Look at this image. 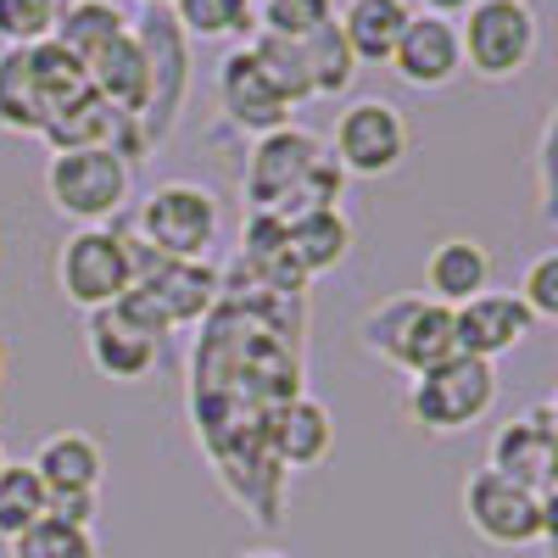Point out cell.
Returning a JSON list of instances; mask_svg holds the SVG:
<instances>
[{
	"label": "cell",
	"mask_w": 558,
	"mask_h": 558,
	"mask_svg": "<svg viewBox=\"0 0 558 558\" xmlns=\"http://www.w3.org/2000/svg\"><path fill=\"white\" fill-rule=\"evenodd\" d=\"M89 73V89L123 118H146V101H151V73H146V51H140V39H134V23L129 34H118L101 57H89L84 62Z\"/></svg>",
	"instance_id": "obj_18"
},
{
	"label": "cell",
	"mask_w": 558,
	"mask_h": 558,
	"mask_svg": "<svg viewBox=\"0 0 558 558\" xmlns=\"http://www.w3.org/2000/svg\"><path fill=\"white\" fill-rule=\"evenodd\" d=\"M413 12H425V17H447V23H458L463 12L475 7V0H408Z\"/></svg>",
	"instance_id": "obj_34"
},
{
	"label": "cell",
	"mask_w": 558,
	"mask_h": 558,
	"mask_svg": "<svg viewBox=\"0 0 558 558\" xmlns=\"http://www.w3.org/2000/svg\"><path fill=\"white\" fill-rule=\"evenodd\" d=\"M330 17H336V0H263V7H257V34L307 39L313 28H324Z\"/></svg>",
	"instance_id": "obj_31"
},
{
	"label": "cell",
	"mask_w": 558,
	"mask_h": 558,
	"mask_svg": "<svg viewBox=\"0 0 558 558\" xmlns=\"http://www.w3.org/2000/svg\"><path fill=\"white\" fill-rule=\"evenodd\" d=\"M84 357L101 380L118 386H140L157 375L162 363V336H151L140 318H129L123 307H101L84 318Z\"/></svg>",
	"instance_id": "obj_13"
},
{
	"label": "cell",
	"mask_w": 558,
	"mask_h": 558,
	"mask_svg": "<svg viewBox=\"0 0 558 558\" xmlns=\"http://www.w3.org/2000/svg\"><path fill=\"white\" fill-rule=\"evenodd\" d=\"M536 336V318L525 313V302L514 291H481L463 307H452V341L463 357L497 363L502 352H514Z\"/></svg>",
	"instance_id": "obj_15"
},
{
	"label": "cell",
	"mask_w": 558,
	"mask_h": 558,
	"mask_svg": "<svg viewBox=\"0 0 558 558\" xmlns=\"http://www.w3.org/2000/svg\"><path fill=\"white\" fill-rule=\"evenodd\" d=\"M7 553L12 558H101V542H96V531L45 514L39 525H28L23 536H12Z\"/></svg>",
	"instance_id": "obj_29"
},
{
	"label": "cell",
	"mask_w": 558,
	"mask_h": 558,
	"mask_svg": "<svg viewBox=\"0 0 558 558\" xmlns=\"http://www.w3.org/2000/svg\"><path fill=\"white\" fill-rule=\"evenodd\" d=\"M213 89H218V112L229 118V129H241V134H252V140L296 123V118H291V101L279 96V84L263 73V62L246 51V45H229V51H223Z\"/></svg>",
	"instance_id": "obj_12"
},
{
	"label": "cell",
	"mask_w": 558,
	"mask_h": 558,
	"mask_svg": "<svg viewBox=\"0 0 558 558\" xmlns=\"http://www.w3.org/2000/svg\"><path fill=\"white\" fill-rule=\"evenodd\" d=\"M463 73L481 84H514L542 51V12L536 0H475L458 17Z\"/></svg>",
	"instance_id": "obj_4"
},
{
	"label": "cell",
	"mask_w": 558,
	"mask_h": 558,
	"mask_svg": "<svg viewBox=\"0 0 558 558\" xmlns=\"http://www.w3.org/2000/svg\"><path fill=\"white\" fill-rule=\"evenodd\" d=\"M0 470H7V447H0Z\"/></svg>",
	"instance_id": "obj_38"
},
{
	"label": "cell",
	"mask_w": 558,
	"mask_h": 558,
	"mask_svg": "<svg viewBox=\"0 0 558 558\" xmlns=\"http://www.w3.org/2000/svg\"><path fill=\"white\" fill-rule=\"evenodd\" d=\"M386 68H391L408 89H418V96H436V89H452V84L463 78V45H458V23L413 12Z\"/></svg>",
	"instance_id": "obj_14"
},
{
	"label": "cell",
	"mask_w": 558,
	"mask_h": 558,
	"mask_svg": "<svg viewBox=\"0 0 558 558\" xmlns=\"http://www.w3.org/2000/svg\"><path fill=\"white\" fill-rule=\"evenodd\" d=\"M402 408H408V418L425 436H463V430H475L481 418L497 408V363L452 352L447 363H436V368H425V375L408 380Z\"/></svg>",
	"instance_id": "obj_5"
},
{
	"label": "cell",
	"mask_w": 558,
	"mask_h": 558,
	"mask_svg": "<svg viewBox=\"0 0 558 558\" xmlns=\"http://www.w3.org/2000/svg\"><path fill=\"white\" fill-rule=\"evenodd\" d=\"M57 12H62V0H0V45H7V51H23V45L51 39Z\"/></svg>",
	"instance_id": "obj_30"
},
{
	"label": "cell",
	"mask_w": 558,
	"mask_h": 558,
	"mask_svg": "<svg viewBox=\"0 0 558 558\" xmlns=\"http://www.w3.org/2000/svg\"><path fill=\"white\" fill-rule=\"evenodd\" d=\"M134 39L140 51H146V73H151V101H146V118H140V129H146L151 151L168 146L179 118H184V101H191V39L179 34L173 12H140L134 17Z\"/></svg>",
	"instance_id": "obj_9"
},
{
	"label": "cell",
	"mask_w": 558,
	"mask_h": 558,
	"mask_svg": "<svg viewBox=\"0 0 558 558\" xmlns=\"http://www.w3.org/2000/svg\"><path fill=\"white\" fill-rule=\"evenodd\" d=\"M34 475L45 481V492H101L107 481V452L89 430H57L34 447Z\"/></svg>",
	"instance_id": "obj_20"
},
{
	"label": "cell",
	"mask_w": 558,
	"mask_h": 558,
	"mask_svg": "<svg viewBox=\"0 0 558 558\" xmlns=\"http://www.w3.org/2000/svg\"><path fill=\"white\" fill-rule=\"evenodd\" d=\"M0 129L7 134L45 129V101H39V84H34L23 51H0Z\"/></svg>",
	"instance_id": "obj_27"
},
{
	"label": "cell",
	"mask_w": 558,
	"mask_h": 558,
	"mask_svg": "<svg viewBox=\"0 0 558 558\" xmlns=\"http://www.w3.org/2000/svg\"><path fill=\"white\" fill-rule=\"evenodd\" d=\"M324 146H330V157L347 179H391L408 162L413 134H408V118L391 101L363 96V101H347L336 112V129Z\"/></svg>",
	"instance_id": "obj_10"
},
{
	"label": "cell",
	"mask_w": 558,
	"mask_h": 558,
	"mask_svg": "<svg viewBox=\"0 0 558 558\" xmlns=\"http://www.w3.org/2000/svg\"><path fill=\"white\" fill-rule=\"evenodd\" d=\"M45 514H57V520H68V525H84V531H96V514H101V492H57Z\"/></svg>",
	"instance_id": "obj_33"
},
{
	"label": "cell",
	"mask_w": 558,
	"mask_h": 558,
	"mask_svg": "<svg viewBox=\"0 0 558 558\" xmlns=\"http://www.w3.org/2000/svg\"><path fill=\"white\" fill-rule=\"evenodd\" d=\"M235 558H291V553H279V547H246V553H235Z\"/></svg>",
	"instance_id": "obj_35"
},
{
	"label": "cell",
	"mask_w": 558,
	"mask_h": 558,
	"mask_svg": "<svg viewBox=\"0 0 558 558\" xmlns=\"http://www.w3.org/2000/svg\"><path fill=\"white\" fill-rule=\"evenodd\" d=\"M45 508H51V492L34 475V463L7 458V470H0V542H12L28 525H39Z\"/></svg>",
	"instance_id": "obj_25"
},
{
	"label": "cell",
	"mask_w": 558,
	"mask_h": 558,
	"mask_svg": "<svg viewBox=\"0 0 558 558\" xmlns=\"http://www.w3.org/2000/svg\"><path fill=\"white\" fill-rule=\"evenodd\" d=\"M0 380H7V352H0Z\"/></svg>",
	"instance_id": "obj_37"
},
{
	"label": "cell",
	"mask_w": 558,
	"mask_h": 558,
	"mask_svg": "<svg viewBox=\"0 0 558 558\" xmlns=\"http://www.w3.org/2000/svg\"><path fill=\"white\" fill-rule=\"evenodd\" d=\"M173 23L184 39L202 45H246L257 34L252 0H173Z\"/></svg>",
	"instance_id": "obj_24"
},
{
	"label": "cell",
	"mask_w": 558,
	"mask_h": 558,
	"mask_svg": "<svg viewBox=\"0 0 558 558\" xmlns=\"http://www.w3.org/2000/svg\"><path fill=\"white\" fill-rule=\"evenodd\" d=\"M357 347L413 380V375H425V368H436L458 352L452 307H441L430 296H386L357 318Z\"/></svg>",
	"instance_id": "obj_2"
},
{
	"label": "cell",
	"mask_w": 558,
	"mask_h": 558,
	"mask_svg": "<svg viewBox=\"0 0 558 558\" xmlns=\"http://www.w3.org/2000/svg\"><path fill=\"white\" fill-rule=\"evenodd\" d=\"M129 23L134 17L118 7V0H62L51 39L62 45L73 62H89V57H101L118 34H129Z\"/></svg>",
	"instance_id": "obj_22"
},
{
	"label": "cell",
	"mask_w": 558,
	"mask_h": 558,
	"mask_svg": "<svg viewBox=\"0 0 558 558\" xmlns=\"http://www.w3.org/2000/svg\"><path fill=\"white\" fill-rule=\"evenodd\" d=\"M146 12H173V0H140Z\"/></svg>",
	"instance_id": "obj_36"
},
{
	"label": "cell",
	"mask_w": 558,
	"mask_h": 558,
	"mask_svg": "<svg viewBox=\"0 0 558 558\" xmlns=\"http://www.w3.org/2000/svg\"><path fill=\"white\" fill-rule=\"evenodd\" d=\"M330 447H336V418H330V408H324L318 397H291L286 408L274 413V425H268V452H274V463L279 470H318L324 458H330Z\"/></svg>",
	"instance_id": "obj_16"
},
{
	"label": "cell",
	"mask_w": 558,
	"mask_h": 558,
	"mask_svg": "<svg viewBox=\"0 0 558 558\" xmlns=\"http://www.w3.org/2000/svg\"><path fill=\"white\" fill-rule=\"evenodd\" d=\"M134 286V241L118 223H96V229H73L57 252V291L68 307H78L84 318L101 313L112 302H123V291Z\"/></svg>",
	"instance_id": "obj_8"
},
{
	"label": "cell",
	"mask_w": 558,
	"mask_h": 558,
	"mask_svg": "<svg viewBox=\"0 0 558 558\" xmlns=\"http://www.w3.org/2000/svg\"><path fill=\"white\" fill-rule=\"evenodd\" d=\"M408 17H413L408 0H341L336 7V28L357 68H386Z\"/></svg>",
	"instance_id": "obj_19"
},
{
	"label": "cell",
	"mask_w": 558,
	"mask_h": 558,
	"mask_svg": "<svg viewBox=\"0 0 558 558\" xmlns=\"http://www.w3.org/2000/svg\"><path fill=\"white\" fill-rule=\"evenodd\" d=\"M286 246L296 257V268L307 279L330 274L352 257V218L341 207H313V213H296L286 218Z\"/></svg>",
	"instance_id": "obj_21"
},
{
	"label": "cell",
	"mask_w": 558,
	"mask_h": 558,
	"mask_svg": "<svg viewBox=\"0 0 558 558\" xmlns=\"http://www.w3.org/2000/svg\"><path fill=\"white\" fill-rule=\"evenodd\" d=\"M458 502H463V525H470L486 547L525 553V547H547L553 542V508H558V497H536V492H525L514 481L492 475L486 463L463 481Z\"/></svg>",
	"instance_id": "obj_7"
},
{
	"label": "cell",
	"mask_w": 558,
	"mask_h": 558,
	"mask_svg": "<svg viewBox=\"0 0 558 558\" xmlns=\"http://www.w3.org/2000/svg\"><path fill=\"white\" fill-rule=\"evenodd\" d=\"M112 134H118V112L96 96V89H84L68 107H57L51 123L39 129V140L51 151H96V146L112 151Z\"/></svg>",
	"instance_id": "obj_23"
},
{
	"label": "cell",
	"mask_w": 558,
	"mask_h": 558,
	"mask_svg": "<svg viewBox=\"0 0 558 558\" xmlns=\"http://www.w3.org/2000/svg\"><path fill=\"white\" fill-rule=\"evenodd\" d=\"M257 7H263V0H252V12H257Z\"/></svg>",
	"instance_id": "obj_39"
},
{
	"label": "cell",
	"mask_w": 558,
	"mask_h": 558,
	"mask_svg": "<svg viewBox=\"0 0 558 558\" xmlns=\"http://www.w3.org/2000/svg\"><path fill=\"white\" fill-rule=\"evenodd\" d=\"M514 296L525 302V313L536 324H558V246H547L525 263V279H520Z\"/></svg>",
	"instance_id": "obj_32"
},
{
	"label": "cell",
	"mask_w": 558,
	"mask_h": 558,
	"mask_svg": "<svg viewBox=\"0 0 558 558\" xmlns=\"http://www.w3.org/2000/svg\"><path fill=\"white\" fill-rule=\"evenodd\" d=\"M302 51H307V73H313V101H336V96H347V89L357 84V62L347 51L336 17L324 23V28H313L302 39Z\"/></svg>",
	"instance_id": "obj_26"
},
{
	"label": "cell",
	"mask_w": 558,
	"mask_h": 558,
	"mask_svg": "<svg viewBox=\"0 0 558 558\" xmlns=\"http://www.w3.org/2000/svg\"><path fill=\"white\" fill-rule=\"evenodd\" d=\"M134 241L173 263H207L223 241V202L202 179H162L134 207Z\"/></svg>",
	"instance_id": "obj_3"
},
{
	"label": "cell",
	"mask_w": 558,
	"mask_h": 558,
	"mask_svg": "<svg viewBox=\"0 0 558 558\" xmlns=\"http://www.w3.org/2000/svg\"><path fill=\"white\" fill-rule=\"evenodd\" d=\"M129 196H134V168L107 146H96V151H51V162H45V202H51L73 229L118 223Z\"/></svg>",
	"instance_id": "obj_6"
},
{
	"label": "cell",
	"mask_w": 558,
	"mask_h": 558,
	"mask_svg": "<svg viewBox=\"0 0 558 558\" xmlns=\"http://www.w3.org/2000/svg\"><path fill=\"white\" fill-rule=\"evenodd\" d=\"M246 51L263 62V73L279 84V96L296 107L313 101V73H307V51H302V39H279V34H252L246 39Z\"/></svg>",
	"instance_id": "obj_28"
},
{
	"label": "cell",
	"mask_w": 558,
	"mask_h": 558,
	"mask_svg": "<svg viewBox=\"0 0 558 558\" xmlns=\"http://www.w3.org/2000/svg\"><path fill=\"white\" fill-rule=\"evenodd\" d=\"M341 191H347V173L336 168L324 134L286 123L252 140L246 179H241L246 218H296L313 207H341Z\"/></svg>",
	"instance_id": "obj_1"
},
{
	"label": "cell",
	"mask_w": 558,
	"mask_h": 558,
	"mask_svg": "<svg viewBox=\"0 0 558 558\" xmlns=\"http://www.w3.org/2000/svg\"><path fill=\"white\" fill-rule=\"evenodd\" d=\"M553 418H558V402L542 397L536 408L497 425L486 441V470L536 492V497H553V481H558V425Z\"/></svg>",
	"instance_id": "obj_11"
},
{
	"label": "cell",
	"mask_w": 558,
	"mask_h": 558,
	"mask_svg": "<svg viewBox=\"0 0 558 558\" xmlns=\"http://www.w3.org/2000/svg\"><path fill=\"white\" fill-rule=\"evenodd\" d=\"M492 291V252L475 235H447L425 252V296L441 307H463L470 296Z\"/></svg>",
	"instance_id": "obj_17"
}]
</instances>
